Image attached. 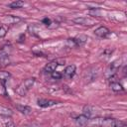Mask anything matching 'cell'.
<instances>
[{
    "label": "cell",
    "instance_id": "cell-1",
    "mask_svg": "<svg viewBox=\"0 0 127 127\" xmlns=\"http://www.w3.org/2000/svg\"><path fill=\"white\" fill-rule=\"evenodd\" d=\"M88 123L91 125H95L98 127H126V124L123 121L116 120L114 118H102V117H95L89 119Z\"/></svg>",
    "mask_w": 127,
    "mask_h": 127
},
{
    "label": "cell",
    "instance_id": "cell-2",
    "mask_svg": "<svg viewBox=\"0 0 127 127\" xmlns=\"http://www.w3.org/2000/svg\"><path fill=\"white\" fill-rule=\"evenodd\" d=\"M35 80H36L35 77H30V78L25 79L24 81H22V82L18 85V87L16 88V92H17L19 95H21V96H25V95L27 94V92L31 89V87L34 85Z\"/></svg>",
    "mask_w": 127,
    "mask_h": 127
},
{
    "label": "cell",
    "instance_id": "cell-3",
    "mask_svg": "<svg viewBox=\"0 0 127 127\" xmlns=\"http://www.w3.org/2000/svg\"><path fill=\"white\" fill-rule=\"evenodd\" d=\"M119 67H120V61H114L113 63H111L107 66V68L105 70V73H104L105 74V77L108 78V79L113 78V76L117 73Z\"/></svg>",
    "mask_w": 127,
    "mask_h": 127
},
{
    "label": "cell",
    "instance_id": "cell-4",
    "mask_svg": "<svg viewBox=\"0 0 127 127\" xmlns=\"http://www.w3.org/2000/svg\"><path fill=\"white\" fill-rule=\"evenodd\" d=\"M73 22L78 25H82V26H92L96 23L94 19L89 18V17H77L73 19Z\"/></svg>",
    "mask_w": 127,
    "mask_h": 127
},
{
    "label": "cell",
    "instance_id": "cell-5",
    "mask_svg": "<svg viewBox=\"0 0 127 127\" xmlns=\"http://www.w3.org/2000/svg\"><path fill=\"white\" fill-rule=\"evenodd\" d=\"M8 47H4L0 53V66H6L10 63L9 58V51L7 49Z\"/></svg>",
    "mask_w": 127,
    "mask_h": 127
},
{
    "label": "cell",
    "instance_id": "cell-6",
    "mask_svg": "<svg viewBox=\"0 0 127 127\" xmlns=\"http://www.w3.org/2000/svg\"><path fill=\"white\" fill-rule=\"evenodd\" d=\"M98 75V71H97V68L95 67H90L86 70L85 72V79L87 82H91L93 81Z\"/></svg>",
    "mask_w": 127,
    "mask_h": 127
},
{
    "label": "cell",
    "instance_id": "cell-7",
    "mask_svg": "<svg viewBox=\"0 0 127 127\" xmlns=\"http://www.w3.org/2000/svg\"><path fill=\"white\" fill-rule=\"evenodd\" d=\"M94 34H95V36H97V37H99V38H106V37L110 34V31H109V29H108L107 27H105V26H100V27H98V28L94 31Z\"/></svg>",
    "mask_w": 127,
    "mask_h": 127
},
{
    "label": "cell",
    "instance_id": "cell-8",
    "mask_svg": "<svg viewBox=\"0 0 127 127\" xmlns=\"http://www.w3.org/2000/svg\"><path fill=\"white\" fill-rule=\"evenodd\" d=\"M37 103L40 107H43V108H47V107H51L53 105H56L57 104V101L55 100H51V99H45V98H39L37 100Z\"/></svg>",
    "mask_w": 127,
    "mask_h": 127
},
{
    "label": "cell",
    "instance_id": "cell-9",
    "mask_svg": "<svg viewBox=\"0 0 127 127\" xmlns=\"http://www.w3.org/2000/svg\"><path fill=\"white\" fill-rule=\"evenodd\" d=\"M75 70H76V67H75L74 64L67 65V66L64 68V77H66V78H68V79H69V78H72L73 75L75 74Z\"/></svg>",
    "mask_w": 127,
    "mask_h": 127
},
{
    "label": "cell",
    "instance_id": "cell-10",
    "mask_svg": "<svg viewBox=\"0 0 127 127\" xmlns=\"http://www.w3.org/2000/svg\"><path fill=\"white\" fill-rule=\"evenodd\" d=\"M16 109H17L20 113H22V114H24V115H28V114H30V113L32 112V108H31L30 106H27V105L17 104V105H16Z\"/></svg>",
    "mask_w": 127,
    "mask_h": 127
},
{
    "label": "cell",
    "instance_id": "cell-11",
    "mask_svg": "<svg viewBox=\"0 0 127 127\" xmlns=\"http://www.w3.org/2000/svg\"><path fill=\"white\" fill-rule=\"evenodd\" d=\"M21 21V18L17 17V16H13V15H9V16H6L3 20V22L5 24H17L18 22Z\"/></svg>",
    "mask_w": 127,
    "mask_h": 127
},
{
    "label": "cell",
    "instance_id": "cell-12",
    "mask_svg": "<svg viewBox=\"0 0 127 127\" xmlns=\"http://www.w3.org/2000/svg\"><path fill=\"white\" fill-rule=\"evenodd\" d=\"M10 76H11V74L8 71H0V83L2 84V86L4 88L6 87V82L8 81Z\"/></svg>",
    "mask_w": 127,
    "mask_h": 127
},
{
    "label": "cell",
    "instance_id": "cell-13",
    "mask_svg": "<svg viewBox=\"0 0 127 127\" xmlns=\"http://www.w3.org/2000/svg\"><path fill=\"white\" fill-rule=\"evenodd\" d=\"M74 39V43H75V47H81L83 46L86 41H87V37L85 35H79L77 36L76 38H73Z\"/></svg>",
    "mask_w": 127,
    "mask_h": 127
},
{
    "label": "cell",
    "instance_id": "cell-14",
    "mask_svg": "<svg viewBox=\"0 0 127 127\" xmlns=\"http://www.w3.org/2000/svg\"><path fill=\"white\" fill-rule=\"evenodd\" d=\"M82 115H84V116H86L87 118H89L90 119V117L93 115V113H94V108L92 107V106H90V105H85V106H83V108H82Z\"/></svg>",
    "mask_w": 127,
    "mask_h": 127
},
{
    "label": "cell",
    "instance_id": "cell-15",
    "mask_svg": "<svg viewBox=\"0 0 127 127\" xmlns=\"http://www.w3.org/2000/svg\"><path fill=\"white\" fill-rule=\"evenodd\" d=\"M58 65H59V63L57 62V61H53V62H51V63H49L46 66H45V71H47V72H53V71H55L56 70V68L58 67Z\"/></svg>",
    "mask_w": 127,
    "mask_h": 127
},
{
    "label": "cell",
    "instance_id": "cell-16",
    "mask_svg": "<svg viewBox=\"0 0 127 127\" xmlns=\"http://www.w3.org/2000/svg\"><path fill=\"white\" fill-rule=\"evenodd\" d=\"M89 121V118H87L84 115H79L75 118V123L78 126H85Z\"/></svg>",
    "mask_w": 127,
    "mask_h": 127
},
{
    "label": "cell",
    "instance_id": "cell-17",
    "mask_svg": "<svg viewBox=\"0 0 127 127\" xmlns=\"http://www.w3.org/2000/svg\"><path fill=\"white\" fill-rule=\"evenodd\" d=\"M110 87H111V89H112L113 91H116V92H118V91H123V90H124V87H123L118 81H112V82L110 83Z\"/></svg>",
    "mask_w": 127,
    "mask_h": 127
},
{
    "label": "cell",
    "instance_id": "cell-18",
    "mask_svg": "<svg viewBox=\"0 0 127 127\" xmlns=\"http://www.w3.org/2000/svg\"><path fill=\"white\" fill-rule=\"evenodd\" d=\"M13 114L12 110L7 108V107H3V106H0V115H3V116H11Z\"/></svg>",
    "mask_w": 127,
    "mask_h": 127
},
{
    "label": "cell",
    "instance_id": "cell-19",
    "mask_svg": "<svg viewBox=\"0 0 127 127\" xmlns=\"http://www.w3.org/2000/svg\"><path fill=\"white\" fill-rule=\"evenodd\" d=\"M24 4H25V3H24L23 1H14V2H12V3L9 4V7H10L11 9H19V8L23 7Z\"/></svg>",
    "mask_w": 127,
    "mask_h": 127
},
{
    "label": "cell",
    "instance_id": "cell-20",
    "mask_svg": "<svg viewBox=\"0 0 127 127\" xmlns=\"http://www.w3.org/2000/svg\"><path fill=\"white\" fill-rule=\"evenodd\" d=\"M65 45L66 47L68 48H74L75 47V43H74V39L73 38H68L65 42Z\"/></svg>",
    "mask_w": 127,
    "mask_h": 127
},
{
    "label": "cell",
    "instance_id": "cell-21",
    "mask_svg": "<svg viewBox=\"0 0 127 127\" xmlns=\"http://www.w3.org/2000/svg\"><path fill=\"white\" fill-rule=\"evenodd\" d=\"M42 22H43V23H44V24H45V25H46L47 27H49V28H53L52 24H53L54 22H53V21H52V20H51L50 18H44Z\"/></svg>",
    "mask_w": 127,
    "mask_h": 127
},
{
    "label": "cell",
    "instance_id": "cell-22",
    "mask_svg": "<svg viewBox=\"0 0 127 127\" xmlns=\"http://www.w3.org/2000/svg\"><path fill=\"white\" fill-rule=\"evenodd\" d=\"M51 75H52V77H53L54 79H61L62 76H63L60 71H53V72L51 73Z\"/></svg>",
    "mask_w": 127,
    "mask_h": 127
},
{
    "label": "cell",
    "instance_id": "cell-23",
    "mask_svg": "<svg viewBox=\"0 0 127 127\" xmlns=\"http://www.w3.org/2000/svg\"><path fill=\"white\" fill-rule=\"evenodd\" d=\"M7 34V28L5 26H0V38L5 37Z\"/></svg>",
    "mask_w": 127,
    "mask_h": 127
},
{
    "label": "cell",
    "instance_id": "cell-24",
    "mask_svg": "<svg viewBox=\"0 0 127 127\" xmlns=\"http://www.w3.org/2000/svg\"><path fill=\"white\" fill-rule=\"evenodd\" d=\"M100 13H101V12H100L97 8H93V10H90V11H89V14L94 15V16H97V17L100 16Z\"/></svg>",
    "mask_w": 127,
    "mask_h": 127
},
{
    "label": "cell",
    "instance_id": "cell-25",
    "mask_svg": "<svg viewBox=\"0 0 127 127\" xmlns=\"http://www.w3.org/2000/svg\"><path fill=\"white\" fill-rule=\"evenodd\" d=\"M5 125H6V127H15L14 126V123H13V121L11 119H7L5 121Z\"/></svg>",
    "mask_w": 127,
    "mask_h": 127
}]
</instances>
